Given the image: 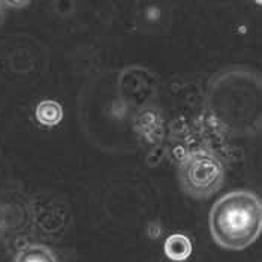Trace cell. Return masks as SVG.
<instances>
[{
	"label": "cell",
	"mask_w": 262,
	"mask_h": 262,
	"mask_svg": "<svg viewBox=\"0 0 262 262\" xmlns=\"http://www.w3.org/2000/svg\"><path fill=\"white\" fill-rule=\"evenodd\" d=\"M3 6H5V2H0V18L3 15Z\"/></svg>",
	"instance_id": "52a82bcc"
},
{
	"label": "cell",
	"mask_w": 262,
	"mask_h": 262,
	"mask_svg": "<svg viewBox=\"0 0 262 262\" xmlns=\"http://www.w3.org/2000/svg\"><path fill=\"white\" fill-rule=\"evenodd\" d=\"M14 262H59L53 250L43 244H29L23 247Z\"/></svg>",
	"instance_id": "8992f818"
},
{
	"label": "cell",
	"mask_w": 262,
	"mask_h": 262,
	"mask_svg": "<svg viewBox=\"0 0 262 262\" xmlns=\"http://www.w3.org/2000/svg\"><path fill=\"white\" fill-rule=\"evenodd\" d=\"M211 119L228 134L253 135L261 130V78L247 69L216 74L208 85Z\"/></svg>",
	"instance_id": "6da1fadb"
},
{
	"label": "cell",
	"mask_w": 262,
	"mask_h": 262,
	"mask_svg": "<svg viewBox=\"0 0 262 262\" xmlns=\"http://www.w3.org/2000/svg\"><path fill=\"white\" fill-rule=\"evenodd\" d=\"M165 253L169 259L176 262H182L186 261L190 253H192V243L190 240L186 237V235H182V234H174L171 235L166 242H165Z\"/></svg>",
	"instance_id": "277c9868"
},
{
	"label": "cell",
	"mask_w": 262,
	"mask_h": 262,
	"mask_svg": "<svg viewBox=\"0 0 262 262\" xmlns=\"http://www.w3.org/2000/svg\"><path fill=\"white\" fill-rule=\"evenodd\" d=\"M179 182L183 192L190 198L207 200L216 195L223 186V163L208 150H195L186 155L180 162Z\"/></svg>",
	"instance_id": "3957f363"
},
{
	"label": "cell",
	"mask_w": 262,
	"mask_h": 262,
	"mask_svg": "<svg viewBox=\"0 0 262 262\" xmlns=\"http://www.w3.org/2000/svg\"><path fill=\"white\" fill-rule=\"evenodd\" d=\"M36 120L45 127H54L63 120V108L57 101H42L36 106Z\"/></svg>",
	"instance_id": "5b68a950"
},
{
	"label": "cell",
	"mask_w": 262,
	"mask_h": 262,
	"mask_svg": "<svg viewBox=\"0 0 262 262\" xmlns=\"http://www.w3.org/2000/svg\"><path fill=\"white\" fill-rule=\"evenodd\" d=\"M210 234L225 250H243L262 232V202L250 190H232L213 204Z\"/></svg>",
	"instance_id": "7a4b0ae2"
}]
</instances>
